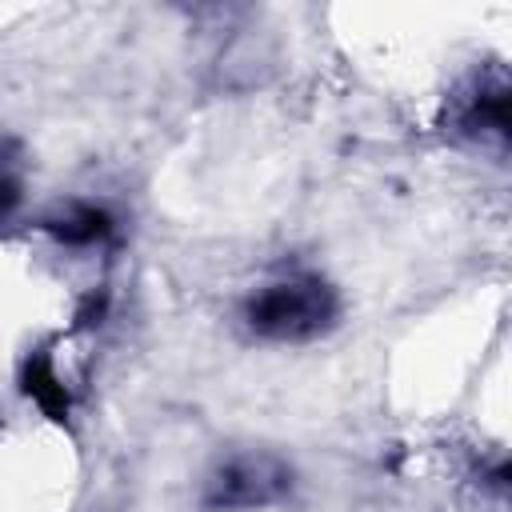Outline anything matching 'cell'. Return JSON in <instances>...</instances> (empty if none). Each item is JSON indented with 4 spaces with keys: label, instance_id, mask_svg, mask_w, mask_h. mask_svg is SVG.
I'll return each mask as SVG.
<instances>
[{
    "label": "cell",
    "instance_id": "cell-5",
    "mask_svg": "<svg viewBox=\"0 0 512 512\" xmlns=\"http://www.w3.org/2000/svg\"><path fill=\"white\" fill-rule=\"evenodd\" d=\"M16 204H20V176H16V168L0 156V220H4Z\"/></svg>",
    "mask_w": 512,
    "mask_h": 512
},
{
    "label": "cell",
    "instance_id": "cell-2",
    "mask_svg": "<svg viewBox=\"0 0 512 512\" xmlns=\"http://www.w3.org/2000/svg\"><path fill=\"white\" fill-rule=\"evenodd\" d=\"M296 484V468L272 448L220 452L200 480L204 512H256L280 504Z\"/></svg>",
    "mask_w": 512,
    "mask_h": 512
},
{
    "label": "cell",
    "instance_id": "cell-1",
    "mask_svg": "<svg viewBox=\"0 0 512 512\" xmlns=\"http://www.w3.org/2000/svg\"><path fill=\"white\" fill-rule=\"evenodd\" d=\"M340 324V292L316 272H288L252 288L240 304V328L264 344H308Z\"/></svg>",
    "mask_w": 512,
    "mask_h": 512
},
{
    "label": "cell",
    "instance_id": "cell-4",
    "mask_svg": "<svg viewBox=\"0 0 512 512\" xmlns=\"http://www.w3.org/2000/svg\"><path fill=\"white\" fill-rule=\"evenodd\" d=\"M44 228L64 244H92V240H100L108 232V216L100 208H92V204H68L56 216H48Z\"/></svg>",
    "mask_w": 512,
    "mask_h": 512
},
{
    "label": "cell",
    "instance_id": "cell-3",
    "mask_svg": "<svg viewBox=\"0 0 512 512\" xmlns=\"http://www.w3.org/2000/svg\"><path fill=\"white\" fill-rule=\"evenodd\" d=\"M448 128L468 144H504L508 140V80L500 68L472 72L448 100Z\"/></svg>",
    "mask_w": 512,
    "mask_h": 512
}]
</instances>
